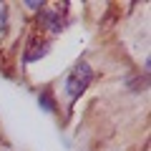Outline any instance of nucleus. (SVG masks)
<instances>
[{
    "instance_id": "f257e3e1",
    "label": "nucleus",
    "mask_w": 151,
    "mask_h": 151,
    "mask_svg": "<svg viewBox=\"0 0 151 151\" xmlns=\"http://www.w3.org/2000/svg\"><path fill=\"white\" fill-rule=\"evenodd\" d=\"M93 81V70L91 65L86 63V60H81V63H76L73 70L68 73V78H65V93H68L70 101H76V98H81V93L88 88V83Z\"/></svg>"
},
{
    "instance_id": "f03ea898",
    "label": "nucleus",
    "mask_w": 151,
    "mask_h": 151,
    "mask_svg": "<svg viewBox=\"0 0 151 151\" xmlns=\"http://www.w3.org/2000/svg\"><path fill=\"white\" fill-rule=\"evenodd\" d=\"M65 5H55V8H43L40 10V15H38V25L43 28L45 33H50V35H58L60 30L65 28V15H63Z\"/></svg>"
},
{
    "instance_id": "7ed1b4c3",
    "label": "nucleus",
    "mask_w": 151,
    "mask_h": 151,
    "mask_svg": "<svg viewBox=\"0 0 151 151\" xmlns=\"http://www.w3.org/2000/svg\"><path fill=\"white\" fill-rule=\"evenodd\" d=\"M48 50H50V40H48V38H45V35H33L30 40H28V45H25L23 60H25V63H35V60L45 58Z\"/></svg>"
},
{
    "instance_id": "20e7f679",
    "label": "nucleus",
    "mask_w": 151,
    "mask_h": 151,
    "mask_svg": "<svg viewBox=\"0 0 151 151\" xmlns=\"http://www.w3.org/2000/svg\"><path fill=\"white\" fill-rule=\"evenodd\" d=\"M38 106L43 108L45 113H55V103H53V96H50L48 91H45V93H40V96H38Z\"/></svg>"
},
{
    "instance_id": "39448f33",
    "label": "nucleus",
    "mask_w": 151,
    "mask_h": 151,
    "mask_svg": "<svg viewBox=\"0 0 151 151\" xmlns=\"http://www.w3.org/2000/svg\"><path fill=\"white\" fill-rule=\"evenodd\" d=\"M5 28H8V5L0 3V38L5 35Z\"/></svg>"
},
{
    "instance_id": "423d86ee",
    "label": "nucleus",
    "mask_w": 151,
    "mask_h": 151,
    "mask_svg": "<svg viewBox=\"0 0 151 151\" xmlns=\"http://www.w3.org/2000/svg\"><path fill=\"white\" fill-rule=\"evenodd\" d=\"M25 8H28V10H43V3H38V0H28Z\"/></svg>"
}]
</instances>
